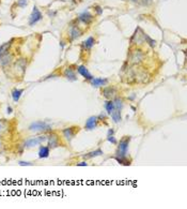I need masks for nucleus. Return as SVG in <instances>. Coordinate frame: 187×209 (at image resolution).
<instances>
[{"instance_id": "obj_7", "label": "nucleus", "mask_w": 187, "mask_h": 209, "mask_svg": "<svg viewBox=\"0 0 187 209\" xmlns=\"http://www.w3.org/2000/svg\"><path fill=\"white\" fill-rule=\"evenodd\" d=\"M143 31L140 29L139 27L136 29L135 33L133 34V37L130 38V43L132 44H142L143 43Z\"/></svg>"}, {"instance_id": "obj_30", "label": "nucleus", "mask_w": 187, "mask_h": 209, "mask_svg": "<svg viewBox=\"0 0 187 209\" xmlns=\"http://www.w3.org/2000/svg\"><path fill=\"white\" fill-rule=\"evenodd\" d=\"M28 4V0H17V6L20 8H25Z\"/></svg>"}, {"instance_id": "obj_3", "label": "nucleus", "mask_w": 187, "mask_h": 209, "mask_svg": "<svg viewBox=\"0 0 187 209\" xmlns=\"http://www.w3.org/2000/svg\"><path fill=\"white\" fill-rule=\"evenodd\" d=\"M47 141V136L46 135H42V136H37V137H32L29 138L25 142L24 144V147L26 148H32V147H36V146L40 145V144L44 143V142Z\"/></svg>"}, {"instance_id": "obj_20", "label": "nucleus", "mask_w": 187, "mask_h": 209, "mask_svg": "<svg viewBox=\"0 0 187 209\" xmlns=\"http://www.w3.org/2000/svg\"><path fill=\"white\" fill-rule=\"evenodd\" d=\"M12 42H13V39L11 41L6 42V43H3L2 45H0V56H3L8 54V53H10L9 50H10L11 46H12Z\"/></svg>"}, {"instance_id": "obj_25", "label": "nucleus", "mask_w": 187, "mask_h": 209, "mask_svg": "<svg viewBox=\"0 0 187 209\" xmlns=\"http://www.w3.org/2000/svg\"><path fill=\"white\" fill-rule=\"evenodd\" d=\"M105 108H106V111L108 115H110V114L116 110V107H114V104H113V101H106L105 102Z\"/></svg>"}, {"instance_id": "obj_19", "label": "nucleus", "mask_w": 187, "mask_h": 209, "mask_svg": "<svg viewBox=\"0 0 187 209\" xmlns=\"http://www.w3.org/2000/svg\"><path fill=\"white\" fill-rule=\"evenodd\" d=\"M9 132V124L6 119H0V137H3Z\"/></svg>"}, {"instance_id": "obj_21", "label": "nucleus", "mask_w": 187, "mask_h": 209, "mask_svg": "<svg viewBox=\"0 0 187 209\" xmlns=\"http://www.w3.org/2000/svg\"><path fill=\"white\" fill-rule=\"evenodd\" d=\"M49 157V147L46 146H41L39 151V158L40 159H45V158Z\"/></svg>"}, {"instance_id": "obj_9", "label": "nucleus", "mask_w": 187, "mask_h": 209, "mask_svg": "<svg viewBox=\"0 0 187 209\" xmlns=\"http://www.w3.org/2000/svg\"><path fill=\"white\" fill-rule=\"evenodd\" d=\"M48 141V147L49 148H57L60 145V138L57 134L51 133L49 136L47 137Z\"/></svg>"}, {"instance_id": "obj_4", "label": "nucleus", "mask_w": 187, "mask_h": 209, "mask_svg": "<svg viewBox=\"0 0 187 209\" xmlns=\"http://www.w3.org/2000/svg\"><path fill=\"white\" fill-rule=\"evenodd\" d=\"M29 130L30 131L46 132V131H50V125L44 121H36V122H33V124H30Z\"/></svg>"}, {"instance_id": "obj_37", "label": "nucleus", "mask_w": 187, "mask_h": 209, "mask_svg": "<svg viewBox=\"0 0 187 209\" xmlns=\"http://www.w3.org/2000/svg\"><path fill=\"white\" fill-rule=\"evenodd\" d=\"M12 111H13V110H12V107H11V106H8V108H6V113H8V114H11V113H12Z\"/></svg>"}, {"instance_id": "obj_23", "label": "nucleus", "mask_w": 187, "mask_h": 209, "mask_svg": "<svg viewBox=\"0 0 187 209\" xmlns=\"http://www.w3.org/2000/svg\"><path fill=\"white\" fill-rule=\"evenodd\" d=\"M23 92H24V89H13L12 91V98L14 100V102H18L22 97Z\"/></svg>"}, {"instance_id": "obj_35", "label": "nucleus", "mask_w": 187, "mask_h": 209, "mask_svg": "<svg viewBox=\"0 0 187 209\" xmlns=\"http://www.w3.org/2000/svg\"><path fill=\"white\" fill-rule=\"evenodd\" d=\"M113 133H114L113 129H109V130H108V133H107V136H110V135H113Z\"/></svg>"}, {"instance_id": "obj_32", "label": "nucleus", "mask_w": 187, "mask_h": 209, "mask_svg": "<svg viewBox=\"0 0 187 209\" xmlns=\"http://www.w3.org/2000/svg\"><path fill=\"white\" fill-rule=\"evenodd\" d=\"M18 164H19L20 166H30V165H32L31 162H24V161H19V162H18Z\"/></svg>"}, {"instance_id": "obj_18", "label": "nucleus", "mask_w": 187, "mask_h": 209, "mask_svg": "<svg viewBox=\"0 0 187 209\" xmlns=\"http://www.w3.org/2000/svg\"><path fill=\"white\" fill-rule=\"evenodd\" d=\"M90 82H91V85H92L93 87H100V86L107 85V84H108V80H106V78L93 77Z\"/></svg>"}, {"instance_id": "obj_38", "label": "nucleus", "mask_w": 187, "mask_h": 209, "mask_svg": "<svg viewBox=\"0 0 187 209\" xmlns=\"http://www.w3.org/2000/svg\"><path fill=\"white\" fill-rule=\"evenodd\" d=\"M0 145H1V144H0Z\"/></svg>"}, {"instance_id": "obj_27", "label": "nucleus", "mask_w": 187, "mask_h": 209, "mask_svg": "<svg viewBox=\"0 0 187 209\" xmlns=\"http://www.w3.org/2000/svg\"><path fill=\"white\" fill-rule=\"evenodd\" d=\"M142 36H143V41H147V43H148L149 45L151 46V47H155L156 42L154 41L153 39H151V38H150V37L148 36V34L144 33V32H143V34H142Z\"/></svg>"}, {"instance_id": "obj_12", "label": "nucleus", "mask_w": 187, "mask_h": 209, "mask_svg": "<svg viewBox=\"0 0 187 209\" xmlns=\"http://www.w3.org/2000/svg\"><path fill=\"white\" fill-rule=\"evenodd\" d=\"M97 121H99V119H97L96 116H91L90 118L86 121V124H85V129L86 130H93L95 129V128L97 127Z\"/></svg>"}, {"instance_id": "obj_17", "label": "nucleus", "mask_w": 187, "mask_h": 209, "mask_svg": "<svg viewBox=\"0 0 187 209\" xmlns=\"http://www.w3.org/2000/svg\"><path fill=\"white\" fill-rule=\"evenodd\" d=\"M94 43H95L94 38H93V37H89L87 40L81 43V48H83V50H90L91 48L93 47Z\"/></svg>"}, {"instance_id": "obj_6", "label": "nucleus", "mask_w": 187, "mask_h": 209, "mask_svg": "<svg viewBox=\"0 0 187 209\" xmlns=\"http://www.w3.org/2000/svg\"><path fill=\"white\" fill-rule=\"evenodd\" d=\"M79 128L78 127H71V128H65V129L62 130V134L63 136L65 137V139L69 142H71L73 137L76 134V131H78Z\"/></svg>"}, {"instance_id": "obj_10", "label": "nucleus", "mask_w": 187, "mask_h": 209, "mask_svg": "<svg viewBox=\"0 0 187 209\" xmlns=\"http://www.w3.org/2000/svg\"><path fill=\"white\" fill-rule=\"evenodd\" d=\"M81 34H83V31L79 29V27L77 26V25L76 26H71V28H70V32H69V36H70L71 41H74V40H76V39H78Z\"/></svg>"}, {"instance_id": "obj_36", "label": "nucleus", "mask_w": 187, "mask_h": 209, "mask_svg": "<svg viewBox=\"0 0 187 209\" xmlns=\"http://www.w3.org/2000/svg\"><path fill=\"white\" fill-rule=\"evenodd\" d=\"M88 163L87 162H80V163H77V166H87Z\"/></svg>"}, {"instance_id": "obj_26", "label": "nucleus", "mask_w": 187, "mask_h": 209, "mask_svg": "<svg viewBox=\"0 0 187 209\" xmlns=\"http://www.w3.org/2000/svg\"><path fill=\"white\" fill-rule=\"evenodd\" d=\"M114 159L117 160V161L119 162L120 164H122V165H130V160L127 159V157H113Z\"/></svg>"}, {"instance_id": "obj_31", "label": "nucleus", "mask_w": 187, "mask_h": 209, "mask_svg": "<svg viewBox=\"0 0 187 209\" xmlns=\"http://www.w3.org/2000/svg\"><path fill=\"white\" fill-rule=\"evenodd\" d=\"M107 141L110 142L111 144H113V145H117L118 144V141H117L116 138H114L113 135H110V136H107Z\"/></svg>"}, {"instance_id": "obj_11", "label": "nucleus", "mask_w": 187, "mask_h": 209, "mask_svg": "<svg viewBox=\"0 0 187 209\" xmlns=\"http://www.w3.org/2000/svg\"><path fill=\"white\" fill-rule=\"evenodd\" d=\"M26 67H27V61L25 59H18L14 63V69L16 70V72H19L20 74L25 73Z\"/></svg>"}, {"instance_id": "obj_16", "label": "nucleus", "mask_w": 187, "mask_h": 209, "mask_svg": "<svg viewBox=\"0 0 187 209\" xmlns=\"http://www.w3.org/2000/svg\"><path fill=\"white\" fill-rule=\"evenodd\" d=\"M77 71H78V73L80 74L83 77H85L87 81H91L93 78V76L91 75V73L88 71V69L86 68L85 66H79L78 68H77Z\"/></svg>"}, {"instance_id": "obj_1", "label": "nucleus", "mask_w": 187, "mask_h": 209, "mask_svg": "<svg viewBox=\"0 0 187 209\" xmlns=\"http://www.w3.org/2000/svg\"><path fill=\"white\" fill-rule=\"evenodd\" d=\"M130 136H124L122 139L120 141L118 146V150H117L116 157H126L127 155V150H128V145H130Z\"/></svg>"}, {"instance_id": "obj_15", "label": "nucleus", "mask_w": 187, "mask_h": 209, "mask_svg": "<svg viewBox=\"0 0 187 209\" xmlns=\"http://www.w3.org/2000/svg\"><path fill=\"white\" fill-rule=\"evenodd\" d=\"M63 75H64L70 82H75V81H77L76 74H75V72H74V69H72V67H69V68L65 69L64 72H63Z\"/></svg>"}, {"instance_id": "obj_29", "label": "nucleus", "mask_w": 187, "mask_h": 209, "mask_svg": "<svg viewBox=\"0 0 187 209\" xmlns=\"http://www.w3.org/2000/svg\"><path fill=\"white\" fill-rule=\"evenodd\" d=\"M134 2H137L139 4H142V6H149L151 3L152 0H133Z\"/></svg>"}, {"instance_id": "obj_5", "label": "nucleus", "mask_w": 187, "mask_h": 209, "mask_svg": "<svg viewBox=\"0 0 187 209\" xmlns=\"http://www.w3.org/2000/svg\"><path fill=\"white\" fill-rule=\"evenodd\" d=\"M42 18H43V15H42V13L40 12V10L36 8V7H33V10H32V12L29 16V26L36 25L37 22H40V20H42Z\"/></svg>"}, {"instance_id": "obj_14", "label": "nucleus", "mask_w": 187, "mask_h": 209, "mask_svg": "<svg viewBox=\"0 0 187 209\" xmlns=\"http://www.w3.org/2000/svg\"><path fill=\"white\" fill-rule=\"evenodd\" d=\"M116 89L113 87H105L102 91V94L104 96L105 99L107 100H111L112 98L116 96Z\"/></svg>"}, {"instance_id": "obj_8", "label": "nucleus", "mask_w": 187, "mask_h": 209, "mask_svg": "<svg viewBox=\"0 0 187 209\" xmlns=\"http://www.w3.org/2000/svg\"><path fill=\"white\" fill-rule=\"evenodd\" d=\"M93 15L91 14L90 12H88V11H86V12H83L81 14H79L78 15V20L81 23H83V24L86 25H90L91 23L93 22Z\"/></svg>"}, {"instance_id": "obj_34", "label": "nucleus", "mask_w": 187, "mask_h": 209, "mask_svg": "<svg viewBox=\"0 0 187 209\" xmlns=\"http://www.w3.org/2000/svg\"><path fill=\"white\" fill-rule=\"evenodd\" d=\"M97 119H100V120L106 119V115H105L104 113H100V116H99V117H97Z\"/></svg>"}, {"instance_id": "obj_13", "label": "nucleus", "mask_w": 187, "mask_h": 209, "mask_svg": "<svg viewBox=\"0 0 187 209\" xmlns=\"http://www.w3.org/2000/svg\"><path fill=\"white\" fill-rule=\"evenodd\" d=\"M13 57H14V55L11 54V53H8V54L3 55V56H0V64H1L2 67L9 66L10 63H12Z\"/></svg>"}, {"instance_id": "obj_2", "label": "nucleus", "mask_w": 187, "mask_h": 209, "mask_svg": "<svg viewBox=\"0 0 187 209\" xmlns=\"http://www.w3.org/2000/svg\"><path fill=\"white\" fill-rule=\"evenodd\" d=\"M144 59V54L141 50H134L128 56V61L133 64H139Z\"/></svg>"}, {"instance_id": "obj_22", "label": "nucleus", "mask_w": 187, "mask_h": 209, "mask_svg": "<svg viewBox=\"0 0 187 209\" xmlns=\"http://www.w3.org/2000/svg\"><path fill=\"white\" fill-rule=\"evenodd\" d=\"M103 155L102 150L96 149V150H94V151H91V152L87 153V155H83V158H85V159H92V158L100 157V155Z\"/></svg>"}, {"instance_id": "obj_24", "label": "nucleus", "mask_w": 187, "mask_h": 209, "mask_svg": "<svg viewBox=\"0 0 187 209\" xmlns=\"http://www.w3.org/2000/svg\"><path fill=\"white\" fill-rule=\"evenodd\" d=\"M110 115H111V118H112V120H113V122L118 124V122L121 121V111H120V110H114Z\"/></svg>"}, {"instance_id": "obj_28", "label": "nucleus", "mask_w": 187, "mask_h": 209, "mask_svg": "<svg viewBox=\"0 0 187 209\" xmlns=\"http://www.w3.org/2000/svg\"><path fill=\"white\" fill-rule=\"evenodd\" d=\"M113 104H114V107H116V110H122L123 107V100L121 99V98H116L113 101Z\"/></svg>"}, {"instance_id": "obj_33", "label": "nucleus", "mask_w": 187, "mask_h": 209, "mask_svg": "<svg viewBox=\"0 0 187 209\" xmlns=\"http://www.w3.org/2000/svg\"><path fill=\"white\" fill-rule=\"evenodd\" d=\"M94 10L96 11V13L99 14V15H100V14L103 13V9L100 8V7H99V6H95L94 7Z\"/></svg>"}]
</instances>
